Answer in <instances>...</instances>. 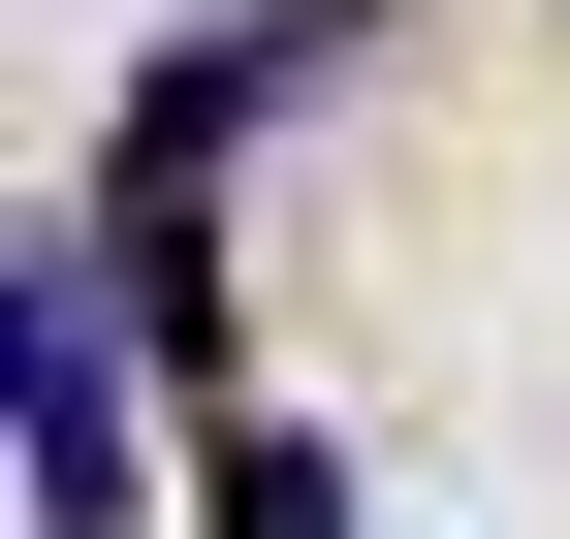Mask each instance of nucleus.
Wrapping results in <instances>:
<instances>
[{
	"instance_id": "obj_1",
	"label": "nucleus",
	"mask_w": 570,
	"mask_h": 539,
	"mask_svg": "<svg viewBox=\"0 0 570 539\" xmlns=\"http://www.w3.org/2000/svg\"><path fill=\"white\" fill-rule=\"evenodd\" d=\"M127 317H159V286L63 223L32 254V539H127V508H159V477H127Z\"/></svg>"
},
{
	"instance_id": "obj_2",
	"label": "nucleus",
	"mask_w": 570,
	"mask_h": 539,
	"mask_svg": "<svg viewBox=\"0 0 570 539\" xmlns=\"http://www.w3.org/2000/svg\"><path fill=\"white\" fill-rule=\"evenodd\" d=\"M223 539H348V444H285V413H223Z\"/></svg>"
}]
</instances>
